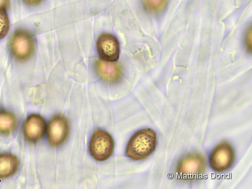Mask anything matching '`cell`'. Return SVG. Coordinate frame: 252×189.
<instances>
[{"label":"cell","mask_w":252,"mask_h":189,"mask_svg":"<svg viewBox=\"0 0 252 189\" xmlns=\"http://www.w3.org/2000/svg\"><path fill=\"white\" fill-rule=\"evenodd\" d=\"M157 135L150 128L140 130L131 138L126 148V154L134 160H140L150 157L155 151Z\"/></svg>","instance_id":"cell-1"},{"label":"cell","mask_w":252,"mask_h":189,"mask_svg":"<svg viewBox=\"0 0 252 189\" xmlns=\"http://www.w3.org/2000/svg\"><path fill=\"white\" fill-rule=\"evenodd\" d=\"M10 49L15 59L25 62L30 59L35 50V43L32 34L25 30L14 32L10 41Z\"/></svg>","instance_id":"cell-2"},{"label":"cell","mask_w":252,"mask_h":189,"mask_svg":"<svg viewBox=\"0 0 252 189\" xmlns=\"http://www.w3.org/2000/svg\"><path fill=\"white\" fill-rule=\"evenodd\" d=\"M89 150L91 156L98 161L107 160L113 154L114 141L107 131L97 129L94 132L90 142Z\"/></svg>","instance_id":"cell-3"},{"label":"cell","mask_w":252,"mask_h":189,"mask_svg":"<svg viewBox=\"0 0 252 189\" xmlns=\"http://www.w3.org/2000/svg\"><path fill=\"white\" fill-rule=\"evenodd\" d=\"M235 158V151L232 146L227 142L223 141L212 153L209 158L210 165L216 172H224L232 166Z\"/></svg>","instance_id":"cell-4"},{"label":"cell","mask_w":252,"mask_h":189,"mask_svg":"<svg viewBox=\"0 0 252 189\" xmlns=\"http://www.w3.org/2000/svg\"><path fill=\"white\" fill-rule=\"evenodd\" d=\"M205 160L201 155L192 154L183 158L179 162L177 172L185 179H194L200 176L205 169Z\"/></svg>","instance_id":"cell-5"},{"label":"cell","mask_w":252,"mask_h":189,"mask_svg":"<svg viewBox=\"0 0 252 189\" xmlns=\"http://www.w3.org/2000/svg\"><path fill=\"white\" fill-rule=\"evenodd\" d=\"M69 124L67 119L62 114L54 116L50 121L47 128V138L53 146L64 143L69 134Z\"/></svg>","instance_id":"cell-6"},{"label":"cell","mask_w":252,"mask_h":189,"mask_svg":"<svg viewBox=\"0 0 252 189\" xmlns=\"http://www.w3.org/2000/svg\"><path fill=\"white\" fill-rule=\"evenodd\" d=\"M97 49L100 57L106 61L114 62L119 58V43L112 34H101L97 42Z\"/></svg>","instance_id":"cell-7"},{"label":"cell","mask_w":252,"mask_h":189,"mask_svg":"<svg viewBox=\"0 0 252 189\" xmlns=\"http://www.w3.org/2000/svg\"><path fill=\"white\" fill-rule=\"evenodd\" d=\"M45 120L40 115L33 114L26 121L24 127L25 138L31 143H35L41 139L46 130Z\"/></svg>","instance_id":"cell-8"},{"label":"cell","mask_w":252,"mask_h":189,"mask_svg":"<svg viewBox=\"0 0 252 189\" xmlns=\"http://www.w3.org/2000/svg\"><path fill=\"white\" fill-rule=\"evenodd\" d=\"M95 67L99 76L105 81L115 82L121 78L120 67L115 63L98 60L96 63Z\"/></svg>","instance_id":"cell-9"},{"label":"cell","mask_w":252,"mask_h":189,"mask_svg":"<svg viewBox=\"0 0 252 189\" xmlns=\"http://www.w3.org/2000/svg\"><path fill=\"white\" fill-rule=\"evenodd\" d=\"M19 160L16 156L9 154H0V179H5L13 175L17 171Z\"/></svg>","instance_id":"cell-10"},{"label":"cell","mask_w":252,"mask_h":189,"mask_svg":"<svg viewBox=\"0 0 252 189\" xmlns=\"http://www.w3.org/2000/svg\"><path fill=\"white\" fill-rule=\"evenodd\" d=\"M17 124V119L13 114L6 110H0V133L8 134L13 132Z\"/></svg>","instance_id":"cell-11"},{"label":"cell","mask_w":252,"mask_h":189,"mask_svg":"<svg viewBox=\"0 0 252 189\" xmlns=\"http://www.w3.org/2000/svg\"><path fill=\"white\" fill-rule=\"evenodd\" d=\"M10 28V20L7 13L4 8H0V39L8 33Z\"/></svg>","instance_id":"cell-12"},{"label":"cell","mask_w":252,"mask_h":189,"mask_svg":"<svg viewBox=\"0 0 252 189\" xmlns=\"http://www.w3.org/2000/svg\"><path fill=\"white\" fill-rule=\"evenodd\" d=\"M168 0H144L145 7L152 12L161 11L166 6Z\"/></svg>","instance_id":"cell-13"},{"label":"cell","mask_w":252,"mask_h":189,"mask_svg":"<svg viewBox=\"0 0 252 189\" xmlns=\"http://www.w3.org/2000/svg\"><path fill=\"white\" fill-rule=\"evenodd\" d=\"M246 44L247 48L251 51L252 48V30L250 29L246 35Z\"/></svg>","instance_id":"cell-14"},{"label":"cell","mask_w":252,"mask_h":189,"mask_svg":"<svg viewBox=\"0 0 252 189\" xmlns=\"http://www.w3.org/2000/svg\"><path fill=\"white\" fill-rule=\"evenodd\" d=\"M23 1L28 5H35L43 1V0H23Z\"/></svg>","instance_id":"cell-15"},{"label":"cell","mask_w":252,"mask_h":189,"mask_svg":"<svg viewBox=\"0 0 252 189\" xmlns=\"http://www.w3.org/2000/svg\"><path fill=\"white\" fill-rule=\"evenodd\" d=\"M10 6V0H0V8H8Z\"/></svg>","instance_id":"cell-16"}]
</instances>
